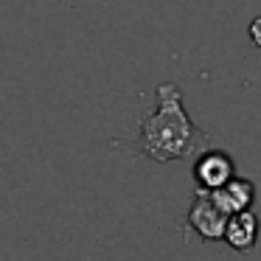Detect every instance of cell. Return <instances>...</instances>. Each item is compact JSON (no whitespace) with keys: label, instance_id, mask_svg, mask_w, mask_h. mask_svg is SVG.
<instances>
[{"label":"cell","instance_id":"obj_1","mask_svg":"<svg viewBox=\"0 0 261 261\" xmlns=\"http://www.w3.org/2000/svg\"><path fill=\"white\" fill-rule=\"evenodd\" d=\"M158 110L143 115L138 124V135L132 143L115 141V146H126L129 152L149 158L154 163H171V160H191L211 149V135L199 129L188 113L182 110V93L174 82L158 85Z\"/></svg>","mask_w":261,"mask_h":261},{"label":"cell","instance_id":"obj_2","mask_svg":"<svg viewBox=\"0 0 261 261\" xmlns=\"http://www.w3.org/2000/svg\"><path fill=\"white\" fill-rule=\"evenodd\" d=\"M230 219L227 211H222L219 205L211 199V194L205 188H197L191 199V208H188V227L197 230V236L202 242H216V239H225V225Z\"/></svg>","mask_w":261,"mask_h":261},{"label":"cell","instance_id":"obj_3","mask_svg":"<svg viewBox=\"0 0 261 261\" xmlns=\"http://www.w3.org/2000/svg\"><path fill=\"white\" fill-rule=\"evenodd\" d=\"M236 177V163L227 152L222 149H205L197 158V166H194V180H197V188H219L225 186L227 180Z\"/></svg>","mask_w":261,"mask_h":261},{"label":"cell","instance_id":"obj_4","mask_svg":"<svg viewBox=\"0 0 261 261\" xmlns=\"http://www.w3.org/2000/svg\"><path fill=\"white\" fill-rule=\"evenodd\" d=\"M208 191V188H205ZM211 199L219 205L222 211L227 214H239V211H247L255 199V182L253 180H244V177H233L227 180L225 186L219 188H211Z\"/></svg>","mask_w":261,"mask_h":261},{"label":"cell","instance_id":"obj_5","mask_svg":"<svg viewBox=\"0 0 261 261\" xmlns=\"http://www.w3.org/2000/svg\"><path fill=\"white\" fill-rule=\"evenodd\" d=\"M225 239L233 250L239 253H250L258 242V216L253 211H239V214H230L225 225Z\"/></svg>","mask_w":261,"mask_h":261},{"label":"cell","instance_id":"obj_6","mask_svg":"<svg viewBox=\"0 0 261 261\" xmlns=\"http://www.w3.org/2000/svg\"><path fill=\"white\" fill-rule=\"evenodd\" d=\"M250 40L261 48V17H255L253 23H250Z\"/></svg>","mask_w":261,"mask_h":261}]
</instances>
